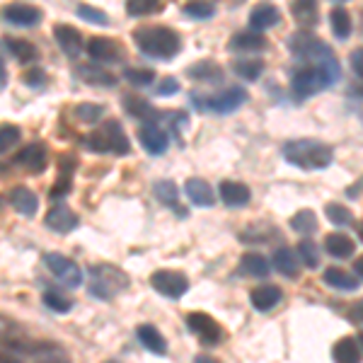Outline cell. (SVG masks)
<instances>
[{
    "label": "cell",
    "mask_w": 363,
    "mask_h": 363,
    "mask_svg": "<svg viewBox=\"0 0 363 363\" xmlns=\"http://www.w3.org/2000/svg\"><path fill=\"white\" fill-rule=\"evenodd\" d=\"M339 78H342V68H339L337 58L325 63H301L291 75V92L298 102H303L327 87L337 85Z\"/></svg>",
    "instance_id": "obj_1"
},
{
    "label": "cell",
    "mask_w": 363,
    "mask_h": 363,
    "mask_svg": "<svg viewBox=\"0 0 363 363\" xmlns=\"http://www.w3.org/2000/svg\"><path fill=\"white\" fill-rule=\"evenodd\" d=\"M284 157L301 169H325L335 160V150L315 138H298L284 145Z\"/></svg>",
    "instance_id": "obj_2"
},
{
    "label": "cell",
    "mask_w": 363,
    "mask_h": 363,
    "mask_svg": "<svg viewBox=\"0 0 363 363\" xmlns=\"http://www.w3.org/2000/svg\"><path fill=\"white\" fill-rule=\"evenodd\" d=\"M133 42L145 56L157 58V61L174 58L182 49L179 34L169 27H140L133 32Z\"/></svg>",
    "instance_id": "obj_3"
},
{
    "label": "cell",
    "mask_w": 363,
    "mask_h": 363,
    "mask_svg": "<svg viewBox=\"0 0 363 363\" xmlns=\"http://www.w3.org/2000/svg\"><path fill=\"white\" fill-rule=\"evenodd\" d=\"M128 277L114 264H92L90 267V296L99 301H112L128 289Z\"/></svg>",
    "instance_id": "obj_4"
},
{
    "label": "cell",
    "mask_w": 363,
    "mask_h": 363,
    "mask_svg": "<svg viewBox=\"0 0 363 363\" xmlns=\"http://www.w3.org/2000/svg\"><path fill=\"white\" fill-rule=\"evenodd\" d=\"M83 145L87 150H95V153H116V155H126L131 150L128 136L124 131V126L119 121H104L97 131L83 136Z\"/></svg>",
    "instance_id": "obj_5"
},
{
    "label": "cell",
    "mask_w": 363,
    "mask_h": 363,
    "mask_svg": "<svg viewBox=\"0 0 363 363\" xmlns=\"http://www.w3.org/2000/svg\"><path fill=\"white\" fill-rule=\"evenodd\" d=\"M289 51L296 56V61H301V63H325V61L337 58L335 51H332L330 46L322 42L320 37L306 32V29L291 34V37H289Z\"/></svg>",
    "instance_id": "obj_6"
},
{
    "label": "cell",
    "mask_w": 363,
    "mask_h": 363,
    "mask_svg": "<svg viewBox=\"0 0 363 363\" xmlns=\"http://www.w3.org/2000/svg\"><path fill=\"white\" fill-rule=\"evenodd\" d=\"M191 102H194L199 109H208V112H216V114H233L247 102V90L240 85H233V87H225V90L218 92V95H211V97L191 95Z\"/></svg>",
    "instance_id": "obj_7"
},
{
    "label": "cell",
    "mask_w": 363,
    "mask_h": 363,
    "mask_svg": "<svg viewBox=\"0 0 363 363\" xmlns=\"http://www.w3.org/2000/svg\"><path fill=\"white\" fill-rule=\"evenodd\" d=\"M44 264L51 274H54V279L58 281V284L68 286V289H78L85 279L83 269L75 264L73 259H68V257H63V255H56V252H46Z\"/></svg>",
    "instance_id": "obj_8"
},
{
    "label": "cell",
    "mask_w": 363,
    "mask_h": 363,
    "mask_svg": "<svg viewBox=\"0 0 363 363\" xmlns=\"http://www.w3.org/2000/svg\"><path fill=\"white\" fill-rule=\"evenodd\" d=\"M150 286L165 298H182L189 291V279L182 272H169V269H157V272L150 277Z\"/></svg>",
    "instance_id": "obj_9"
},
{
    "label": "cell",
    "mask_w": 363,
    "mask_h": 363,
    "mask_svg": "<svg viewBox=\"0 0 363 363\" xmlns=\"http://www.w3.org/2000/svg\"><path fill=\"white\" fill-rule=\"evenodd\" d=\"M186 327H189L203 344H208V347H216V344L223 342V327L206 313H199V310L196 313H189L186 315Z\"/></svg>",
    "instance_id": "obj_10"
},
{
    "label": "cell",
    "mask_w": 363,
    "mask_h": 363,
    "mask_svg": "<svg viewBox=\"0 0 363 363\" xmlns=\"http://www.w3.org/2000/svg\"><path fill=\"white\" fill-rule=\"evenodd\" d=\"M87 54L97 63H119L124 61V46L109 37H92L87 42Z\"/></svg>",
    "instance_id": "obj_11"
},
{
    "label": "cell",
    "mask_w": 363,
    "mask_h": 363,
    "mask_svg": "<svg viewBox=\"0 0 363 363\" xmlns=\"http://www.w3.org/2000/svg\"><path fill=\"white\" fill-rule=\"evenodd\" d=\"M3 20L10 22L15 27H34L42 20V10L34 8V5H25V3H13L3 8Z\"/></svg>",
    "instance_id": "obj_12"
},
{
    "label": "cell",
    "mask_w": 363,
    "mask_h": 363,
    "mask_svg": "<svg viewBox=\"0 0 363 363\" xmlns=\"http://www.w3.org/2000/svg\"><path fill=\"white\" fill-rule=\"evenodd\" d=\"M15 162L20 167L29 169V172H44L49 165V153H46V145L42 143H29L17 153Z\"/></svg>",
    "instance_id": "obj_13"
},
{
    "label": "cell",
    "mask_w": 363,
    "mask_h": 363,
    "mask_svg": "<svg viewBox=\"0 0 363 363\" xmlns=\"http://www.w3.org/2000/svg\"><path fill=\"white\" fill-rule=\"evenodd\" d=\"M54 39H56V44L61 46V51L66 56L78 58L80 54H83V34H80L75 27L56 25L54 27Z\"/></svg>",
    "instance_id": "obj_14"
},
{
    "label": "cell",
    "mask_w": 363,
    "mask_h": 363,
    "mask_svg": "<svg viewBox=\"0 0 363 363\" xmlns=\"http://www.w3.org/2000/svg\"><path fill=\"white\" fill-rule=\"evenodd\" d=\"M138 140H140V145L145 148V153H150V155H162V153H165V150L169 148L167 133L162 131L160 126H155V124L140 126Z\"/></svg>",
    "instance_id": "obj_15"
},
{
    "label": "cell",
    "mask_w": 363,
    "mask_h": 363,
    "mask_svg": "<svg viewBox=\"0 0 363 363\" xmlns=\"http://www.w3.org/2000/svg\"><path fill=\"white\" fill-rule=\"evenodd\" d=\"M218 196L225 206L230 208H240V206H247L250 199H252V191L247 184L242 182H220L218 186Z\"/></svg>",
    "instance_id": "obj_16"
},
{
    "label": "cell",
    "mask_w": 363,
    "mask_h": 363,
    "mask_svg": "<svg viewBox=\"0 0 363 363\" xmlns=\"http://www.w3.org/2000/svg\"><path fill=\"white\" fill-rule=\"evenodd\" d=\"M124 109H126L128 116H133V119L143 121V126H148V124H155L157 126V116H160V112H157V109L148 102V99L126 95L124 97Z\"/></svg>",
    "instance_id": "obj_17"
},
{
    "label": "cell",
    "mask_w": 363,
    "mask_h": 363,
    "mask_svg": "<svg viewBox=\"0 0 363 363\" xmlns=\"http://www.w3.org/2000/svg\"><path fill=\"white\" fill-rule=\"evenodd\" d=\"M281 22V10L277 8V5H272V3H262V5H257L255 10H252V15H250V27H252V32H264V29H272V27H277Z\"/></svg>",
    "instance_id": "obj_18"
},
{
    "label": "cell",
    "mask_w": 363,
    "mask_h": 363,
    "mask_svg": "<svg viewBox=\"0 0 363 363\" xmlns=\"http://www.w3.org/2000/svg\"><path fill=\"white\" fill-rule=\"evenodd\" d=\"M78 223H80L78 216H75L66 203H58V206H54L46 213V225L56 233H70L78 228Z\"/></svg>",
    "instance_id": "obj_19"
},
{
    "label": "cell",
    "mask_w": 363,
    "mask_h": 363,
    "mask_svg": "<svg viewBox=\"0 0 363 363\" xmlns=\"http://www.w3.org/2000/svg\"><path fill=\"white\" fill-rule=\"evenodd\" d=\"M184 191H186V199H189V201L194 203V206L208 208V206H213V201H216L211 184H208V182H203V179H199V177L186 179Z\"/></svg>",
    "instance_id": "obj_20"
},
{
    "label": "cell",
    "mask_w": 363,
    "mask_h": 363,
    "mask_svg": "<svg viewBox=\"0 0 363 363\" xmlns=\"http://www.w3.org/2000/svg\"><path fill=\"white\" fill-rule=\"evenodd\" d=\"M272 264L279 274H284L286 279L301 277V262H298V255L291 247H279L277 252H274Z\"/></svg>",
    "instance_id": "obj_21"
},
{
    "label": "cell",
    "mask_w": 363,
    "mask_h": 363,
    "mask_svg": "<svg viewBox=\"0 0 363 363\" xmlns=\"http://www.w3.org/2000/svg\"><path fill=\"white\" fill-rule=\"evenodd\" d=\"M281 289L279 286H272V284H267V286H259V289H255L250 294V303L255 306L259 313H269L272 308H277L279 303H281Z\"/></svg>",
    "instance_id": "obj_22"
},
{
    "label": "cell",
    "mask_w": 363,
    "mask_h": 363,
    "mask_svg": "<svg viewBox=\"0 0 363 363\" xmlns=\"http://www.w3.org/2000/svg\"><path fill=\"white\" fill-rule=\"evenodd\" d=\"M332 359H335V363H361L363 351L356 339L342 337L335 347H332Z\"/></svg>",
    "instance_id": "obj_23"
},
{
    "label": "cell",
    "mask_w": 363,
    "mask_h": 363,
    "mask_svg": "<svg viewBox=\"0 0 363 363\" xmlns=\"http://www.w3.org/2000/svg\"><path fill=\"white\" fill-rule=\"evenodd\" d=\"M267 39L257 32H240L230 39V51H245V54H259L267 49Z\"/></svg>",
    "instance_id": "obj_24"
},
{
    "label": "cell",
    "mask_w": 363,
    "mask_h": 363,
    "mask_svg": "<svg viewBox=\"0 0 363 363\" xmlns=\"http://www.w3.org/2000/svg\"><path fill=\"white\" fill-rule=\"evenodd\" d=\"M136 337H138V342L150 351V354H155V356H165L167 354L165 337H162L153 325H140L136 330Z\"/></svg>",
    "instance_id": "obj_25"
},
{
    "label": "cell",
    "mask_w": 363,
    "mask_h": 363,
    "mask_svg": "<svg viewBox=\"0 0 363 363\" xmlns=\"http://www.w3.org/2000/svg\"><path fill=\"white\" fill-rule=\"evenodd\" d=\"M238 274L240 277L264 279V277H269V262L262 255H257V252H250V255H245L242 259H240Z\"/></svg>",
    "instance_id": "obj_26"
},
{
    "label": "cell",
    "mask_w": 363,
    "mask_h": 363,
    "mask_svg": "<svg viewBox=\"0 0 363 363\" xmlns=\"http://www.w3.org/2000/svg\"><path fill=\"white\" fill-rule=\"evenodd\" d=\"M10 203H13L15 211H20L22 216H34L39 208L37 194H34L32 189H27V186H15V189L10 191Z\"/></svg>",
    "instance_id": "obj_27"
},
{
    "label": "cell",
    "mask_w": 363,
    "mask_h": 363,
    "mask_svg": "<svg viewBox=\"0 0 363 363\" xmlns=\"http://www.w3.org/2000/svg\"><path fill=\"white\" fill-rule=\"evenodd\" d=\"M325 250H327V255H332L335 259H347V257L354 255L356 245H354V240L349 235H344V233H330L325 240Z\"/></svg>",
    "instance_id": "obj_28"
},
{
    "label": "cell",
    "mask_w": 363,
    "mask_h": 363,
    "mask_svg": "<svg viewBox=\"0 0 363 363\" xmlns=\"http://www.w3.org/2000/svg\"><path fill=\"white\" fill-rule=\"evenodd\" d=\"M322 281H325L327 286H332V289H337V291H359V279H356L354 274L344 272V269H337V267L327 269Z\"/></svg>",
    "instance_id": "obj_29"
},
{
    "label": "cell",
    "mask_w": 363,
    "mask_h": 363,
    "mask_svg": "<svg viewBox=\"0 0 363 363\" xmlns=\"http://www.w3.org/2000/svg\"><path fill=\"white\" fill-rule=\"evenodd\" d=\"M186 73L199 83H220L223 80V68L213 61H199L196 66L186 68Z\"/></svg>",
    "instance_id": "obj_30"
},
{
    "label": "cell",
    "mask_w": 363,
    "mask_h": 363,
    "mask_svg": "<svg viewBox=\"0 0 363 363\" xmlns=\"http://www.w3.org/2000/svg\"><path fill=\"white\" fill-rule=\"evenodd\" d=\"M291 13H294L298 25L303 27H315L320 20L318 3H313V0H298V3L291 5Z\"/></svg>",
    "instance_id": "obj_31"
},
{
    "label": "cell",
    "mask_w": 363,
    "mask_h": 363,
    "mask_svg": "<svg viewBox=\"0 0 363 363\" xmlns=\"http://www.w3.org/2000/svg\"><path fill=\"white\" fill-rule=\"evenodd\" d=\"M78 75L90 85H99V87H114L116 85V78L107 70L97 68L95 63H87V66H78Z\"/></svg>",
    "instance_id": "obj_32"
},
{
    "label": "cell",
    "mask_w": 363,
    "mask_h": 363,
    "mask_svg": "<svg viewBox=\"0 0 363 363\" xmlns=\"http://www.w3.org/2000/svg\"><path fill=\"white\" fill-rule=\"evenodd\" d=\"M153 194L160 203H165V206H172L177 208L179 203V186L174 184L172 179H160L153 184Z\"/></svg>",
    "instance_id": "obj_33"
},
{
    "label": "cell",
    "mask_w": 363,
    "mask_h": 363,
    "mask_svg": "<svg viewBox=\"0 0 363 363\" xmlns=\"http://www.w3.org/2000/svg\"><path fill=\"white\" fill-rule=\"evenodd\" d=\"M5 49L13 54L20 63H32L34 58H37V49H34V44L25 42V39H5Z\"/></svg>",
    "instance_id": "obj_34"
},
{
    "label": "cell",
    "mask_w": 363,
    "mask_h": 363,
    "mask_svg": "<svg viewBox=\"0 0 363 363\" xmlns=\"http://www.w3.org/2000/svg\"><path fill=\"white\" fill-rule=\"evenodd\" d=\"M330 22H332V32H335V37H337V39H349L351 29H354V25H351L349 10H344L342 5H339V8L332 10Z\"/></svg>",
    "instance_id": "obj_35"
},
{
    "label": "cell",
    "mask_w": 363,
    "mask_h": 363,
    "mask_svg": "<svg viewBox=\"0 0 363 363\" xmlns=\"http://www.w3.org/2000/svg\"><path fill=\"white\" fill-rule=\"evenodd\" d=\"M233 70H235L242 80H257L264 73V63L257 61V58H240V61L233 63Z\"/></svg>",
    "instance_id": "obj_36"
},
{
    "label": "cell",
    "mask_w": 363,
    "mask_h": 363,
    "mask_svg": "<svg viewBox=\"0 0 363 363\" xmlns=\"http://www.w3.org/2000/svg\"><path fill=\"white\" fill-rule=\"evenodd\" d=\"M291 228H294L296 233L310 235V233L318 230V216H315V211H310V208L298 211V213L294 216V220H291Z\"/></svg>",
    "instance_id": "obj_37"
},
{
    "label": "cell",
    "mask_w": 363,
    "mask_h": 363,
    "mask_svg": "<svg viewBox=\"0 0 363 363\" xmlns=\"http://www.w3.org/2000/svg\"><path fill=\"white\" fill-rule=\"evenodd\" d=\"M165 8L162 3H155V0H128L126 3V13L131 17H145V15H155Z\"/></svg>",
    "instance_id": "obj_38"
},
{
    "label": "cell",
    "mask_w": 363,
    "mask_h": 363,
    "mask_svg": "<svg viewBox=\"0 0 363 363\" xmlns=\"http://www.w3.org/2000/svg\"><path fill=\"white\" fill-rule=\"evenodd\" d=\"M75 119L83 121V124H97L99 119L104 116V107L102 104H78L73 109Z\"/></svg>",
    "instance_id": "obj_39"
},
{
    "label": "cell",
    "mask_w": 363,
    "mask_h": 363,
    "mask_svg": "<svg viewBox=\"0 0 363 363\" xmlns=\"http://www.w3.org/2000/svg\"><path fill=\"white\" fill-rule=\"evenodd\" d=\"M124 78L131 85H136V87H148V85H153V80H155V70H150V68H126Z\"/></svg>",
    "instance_id": "obj_40"
},
{
    "label": "cell",
    "mask_w": 363,
    "mask_h": 363,
    "mask_svg": "<svg viewBox=\"0 0 363 363\" xmlns=\"http://www.w3.org/2000/svg\"><path fill=\"white\" fill-rule=\"evenodd\" d=\"M325 213L335 225H351L354 223V213H351L347 206H342V203H327Z\"/></svg>",
    "instance_id": "obj_41"
},
{
    "label": "cell",
    "mask_w": 363,
    "mask_h": 363,
    "mask_svg": "<svg viewBox=\"0 0 363 363\" xmlns=\"http://www.w3.org/2000/svg\"><path fill=\"white\" fill-rule=\"evenodd\" d=\"M298 257H301L303 264L310 269H318V264H320V252L313 240H303V242L298 245Z\"/></svg>",
    "instance_id": "obj_42"
},
{
    "label": "cell",
    "mask_w": 363,
    "mask_h": 363,
    "mask_svg": "<svg viewBox=\"0 0 363 363\" xmlns=\"http://www.w3.org/2000/svg\"><path fill=\"white\" fill-rule=\"evenodd\" d=\"M20 138H22V133L17 126H13V124L0 126V155L8 153L10 148H15V145L20 143Z\"/></svg>",
    "instance_id": "obj_43"
},
{
    "label": "cell",
    "mask_w": 363,
    "mask_h": 363,
    "mask_svg": "<svg viewBox=\"0 0 363 363\" xmlns=\"http://www.w3.org/2000/svg\"><path fill=\"white\" fill-rule=\"evenodd\" d=\"M44 306L51 308L54 313H68L70 308H73V301L70 298H66L63 294H58V291H46L44 294Z\"/></svg>",
    "instance_id": "obj_44"
},
{
    "label": "cell",
    "mask_w": 363,
    "mask_h": 363,
    "mask_svg": "<svg viewBox=\"0 0 363 363\" xmlns=\"http://www.w3.org/2000/svg\"><path fill=\"white\" fill-rule=\"evenodd\" d=\"M78 17H83L85 22L90 25H99V27H107L109 25V17L104 10H97L92 5H78Z\"/></svg>",
    "instance_id": "obj_45"
},
{
    "label": "cell",
    "mask_w": 363,
    "mask_h": 363,
    "mask_svg": "<svg viewBox=\"0 0 363 363\" xmlns=\"http://www.w3.org/2000/svg\"><path fill=\"white\" fill-rule=\"evenodd\" d=\"M184 15L194 17V20H208V17L216 15V5L206 3V0H201V3H186Z\"/></svg>",
    "instance_id": "obj_46"
},
{
    "label": "cell",
    "mask_w": 363,
    "mask_h": 363,
    "mask_svg": "<svg viewBox=\"0 0 363 363\" xmlns=\"http://www.w3.org/2000/svg\"><path fill=\"white\" fill-rule=\"evenodd\" d=\"M70 191V174H61V177H58V182L54 184V189H51V199H61V196H66Z\"/></svg>",
    "instance_id": "obj_47"
},
{
    "label": "cell",
    "mask_w": 363,
    "mask_h": 363,
    "mask_svg": "<svg viewBox=\"0 0 363 363\" xmlns=\"http://www.w3.org/2000/svg\"><path fill=\"white\" fill-rule=\"evenodd\" d=\"M25 83L29 87H44L46 85V73H44V70H39V68L27 70V73H25Z\"/></svg>",
    "instance_id": "obj_48"
},
{
    "label": "cell",
    "mask_w": 363,
    "mask_h": 363,
    "mask_svg": "<svg viewBox=\"0 0 363 363\" xmlns=\"http://www.w3.org/2000/svg\"><path fill=\"white\" fill-rule=\"evenodd\" d=\"M157 95H174V92H179V83L174 78H162L160 83L155 87Z\"/></svg>",
    "instance_id": "obj_49"
},
{
    "label": "cell",
    "mask_w": 363,
    "mask_h": 363,
    "mask_svg": "<svg viewBox=\"0 0 363 363\" xmlns=\"http://www.w3.org/2000/svg\"><path fill=\"white\" fill-rule=\"evenodd\" d=\"M347 318L354 322V325H363V301H356L354 306H349Z\"/></svg>",
    "instance_id": "obj_50"
},
{
    "label": "cell",
    "mask_w": 363,
    "mask_h": 363,
    "mask_svg": "<svg viewBox=\"0 0 363 363\" xmlns=\"http://www.w3.org/2000/svg\"><path fill=\"white\" fill-rule=\"evenodd\" d=\"M0 363H22V356H17L13 349H8L0 342Z\"/></svg>",
    "instance_id": "obj_51"
},
{
    "label": "cell",
    "mask_w": 363,
    "mask_h": 363,
    "mask_svg": "<svg viewBox=\"0 0 363 363\" xmlns=\"http://www.w3.org/2000/svg\"><path fill=\"white\" fill-rule=\"evenodd\" d=\"M351 68H354V73L363 80V49H356L354 54H351Z\"/></svg>",
    "instance_id": "obj_52"
},
{
    "label": "cell",
    "mask_w": 363,
    "mask_h": 363,
    "mask_svg": "<svg viewBox=\"0 0 363 363\" xmlns=\"http://www.w3.org/2000/svg\"><path fill=\"white\" fill-rule=\"evenodd\" d=\"M8 85V68H5V61H3V56H0V90Z\"/></svg>",
    "instance_id": "obj_53"
},
{
    "label": "cell",
    "mask_w": 363,
    "mask_h": 363,
    "mask_svg": "<svg viewBox=\"0 0 363 363\" xmlns=\"http://www.w3.org/2000/svg\"><path fill=\"white\" fill-rule=\"evenodd\" d=\"M363 189V177L356 182L354 186H351V189H347V196H351V199H356V194H359V191Z\"/></svg>",
    "instance_id": "obj_54"
},
{
    "label": "cell",
    "mask_w": 363,
    "mask_h": 363,
    "mask_svg": "<svg viewBox=\"0 0 363 363\" xmlns=\"http://www.w3.org/2000/svg\"><path fill=\"white\" fill-rule=\"evenodd\" d=\"M354 274H359V277L363 279V257H359V259L354 262Z\"/></svg>",
    "instance_id": "obj_55"
},
{
    "label": "cell",
    "mask_w": 363,
    "mask_h": 363,
    "mask_svg": "<svg viewBox=\"0 0 363 363\" xmlns=\"http://www.w3.org/2000/svg\"><path fill=\"white\" fill-rule=\"evenodd\" d=\"M196 363H220V361L213 359V356H196Z\"/></svg>",
    "instance_id": "obj_56"
},
{
    "label": "cell",
    "mask_w": 363,
    "mask_h": 363,
    "mask_svg": "<svg viewBox=\"0 0 363 363\" xmlns=\"http://www.w3.org/2000/svg\"><path fill=\"white\" fill-rule=\"evenodd\" d=\"M42 363H68L66 359H46V361H42Z\"/></svg>",
    "instance_id": "obj_57"
},
{
    "label": "cell",
    "mask_w": 363,
    "mask_h": 363,
    "mask_svg": "<svg viewBox=\"0 0 363 363\" xmlns=\"http://www.w3.org/2000/svg\"><path fill=\"white\" fill-rule=\"evenodd\" d=\"M359 344H361V351H363V332L359 335Z\"/></svg>",
    "instance_id": "obj_58"
},
{
    "label": "cell",
    "mask_w": 363,
    "mask_h": 363,
    "mask_svg": "<svg viewBox=\"0 0 363 363\" xmlns=\"http://www.w3.org/2000/svg\"><path fill=\"white\" fill-rule=\"evenodd\" d=\"M359 235H361V240H363V223L359 225Z\"/></svg>",
    "instance_id": "obj_59"
},
{
    "label": "cell",
    "mask_w": 363,
    "mask_h": 363,
    "mask_svg": "<svg viewBox=\"0 0 363 363\" xmlns=\"http://www.w3.org/2000/svg\"><path fill=\"white\" fill-rule=\"evenodd\" d=\"M104 363H119V361H104Z\"/></svg>",
    "instance_id": "obj_60"
}]
</instances>
